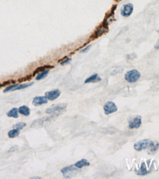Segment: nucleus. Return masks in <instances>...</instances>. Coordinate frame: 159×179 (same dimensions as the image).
Listing matches in <instances>:
<instances>
[{
  "instance_id": "1",
  "label": "nucleus",
  "mask_w": 159,
  "mask_h": 179,
  "mask_svg": "<svg viewBox=\"0 0 159 179\" xmlns=\"http://www.w3.org/2000/svg\"><path fill=\"white\" fill-rule=\"evenodd\" d=\"M80 170H81V169L77 168L74 164H71V165L61 169V172L64 178H72L74 177V175H76V174L80 171Z\"/></svg>"
},
{
  "instance_id": "2",
  "label": "nucleus",
  "mask_w": 159,
  "mask_h": 179,
  "mask_svg": "<svg viewBox=\"0 0 159 179\" xmlns=\"http://www.w3.org/2000/svg\"><path fill=\"white\" fill-rule=\"evenodd\" d=\"M154 142H155L150 140V139H142V140H140L138 142H135L133 145V148L135 151L139 152V151L150 148L154 144Z\"/></svg>"
},
{
  "instance_id": "3",
  "label": "nucleus",
  "mask_w": 159,
  "mask_h": 179,
  "mask_svg": "<svg viewBox=\"0 0 159 179\" xmlns=\"http://www.w3.org/2000/svg\"><path fill=\"white\" fill-rule=\"evenodd\" d=\"M141 77V74L136 69H133L128 71L125 75V79L129 83H135Z\"/></svg>"
},
{
  "instance_id": "4",
  "label": "nucleus",
  "mask_w": 159,
  "mask_h": 179,
  "mask_svg": "<svg viewBox=\"0 0 159 179\" xmlns=\"http://www.w3.org/2000/svg\"><path fill=\"white\" fill-rule=\"evenodd\" d=\"M103 110H104L105 114L108 115L114 113L117 111V107H116V104L113 101H108L105 104L104 107H103Z\"/></svg>"
},
{
  "instance_id": "5",
  "label": "nucleus",
  "mask_w": 159,
  "mask_h": 179,
  "mask_svg": "<svg viewBox=\"0 0 159 179\" xmlns=\"http://www.w3.org/2000/svg\"><path fill=\"white\" fill-rule=\"evenodd\" d=\"M141 123H142V120H141V116H135V117H132V118L129 120L128 127H129L130 129H138V128L141 126Z\"/></svg>"
},
{
  "instance_id": "6",
  "label": "nucleus",
  "mask_w": 159,
  "mask_h": 179,
  "mask_svg": "<svg viewBox=\"0 0 159 179\" xmlns=\"http://www.w3.org/2000/svg\"><path fill=\"white\" fill-rule=\"evenodd\" d=\"M133 12V5L131 3L125 4L121 8V15L125 18L130 16Z\"/></svg>"
},
{
  "instance_id": "7",
  "label": "nucleus",
  "mask_w": 159,
  "mask_h": 179,
  "mask_svg": "<svg viewBox=\"0 0 159 179\" xmlns=\"http://www.w3.org/2000/svg\"><path fill=\"white\" fill-rule=\"evenodd\" d=\"M66 104H59V105H55L53 107H51L46 110V113L47 114H52L55 112H63L66 109Z\"/></svg>"
},
{
  "instance_id": "8",
  "label": "nucleus",
  "mask_w": 159,
  "mask_h": 179,
  "mask_svg": "<svg viewBox=\"0 0 159 179\" xmlns=\"http://www.w3.org/2000/svg\"><path fill=\"white\" fill-rule=\"evenodd\" d=\"M60 96H61V91L58 89L45 93V96L49 101H54V100L57 99L58 98H59Z\"/></svg>"
},
{
  "instance_id": "9",
  "label": "nucleus",
  "mask_w": 159,
  "mask_h": 179,
  "mask_svg": "<svg viewBox=\"0 0 159 179\" xmlns=\"http://www.w3.org/2000/svg\"><path fill=\"white\" fill-rule=\"evenodd\" d=\"M48 99L46 96H36L33 98V104L34 106H41L47 104Z\"/></svg>"
},
{
  "instance_id": "10",
  "label": "nucleus",
  "mask_w": 159,
  "mask_h": 179,
  "mask_svg": "<svg viewBox=\"0 0 159 179\" xmlns=\"http://www.w3.org/2000/svg\"><path fill=\"white\" fill-rule=\"evenodd\" d=\"M108 31V27L107 26H105L103 24L102 27H100V28L97 29V30L95 31L94 34V38H97V37H100V36H102L103 34L106 33Z\"/></svg>"
},
{
  "instance_id": "11",
  "label": "nucleus",
  "mask_w": 159,
  "mask_h": 179,
  "mask_svg": "<svg viewBox=\"0 0 159 179\" xmlns=\"http://www.w3.org/2000/svg\"><path fill=\"white\" fill-rule=\"evenodd\" d=\"M102 80V79L99 76L98 74H95L91 75V76H89L88 78H87L85 80V84H87V83H96L98 82V81H100Z\"/></svg>"
},
{
  "instance_id": "12",
  "label": "nucleus",
  "mask_w": 159,
  "mask_h": 179,
  "mask_svg": "<svg viewBox=\"0 0 159 179\" xmlns=\"http://www.w3.org/2000/svg\"><path fill=\"white\" fill-rule=\"evenodd\" d=\"M74 165H75L77 168L82 169L83 167H88V166H89L90 162L87 161L86 159H85V158H83V159L80 160V161H78L77 162H76L75 164H74Z\"/></svg>"
},
{
  "instance_id": "13",
  "label": "nucleus",
  "mask_w": 159,
  "mask_h": 179,
  "mask_svg": "<svg viewBox=\"0 0 159 179\" xmlns=\"http://www.w3.org/2000/svg\"><path fill=\"white\" fill-rule=\"evenodd\" d=\"M19 113L24 116H29L30 115V110L27 106H21L19 108Z\"/></svg>"
},
{
  "instance_id": "14",
  "label": "nucleus",
  "mask_w": 159,
  "mask_h": 179,
  "mask_svg": "<svg viewBox=\"0 0 159 179\" xmlns=\"http://www.w3.org/2000/svg\"><path fill=\"white\" fill-rule=\"evenodd\" d=\"M135 173H136L138 175H146L149 173V172L147 171V167H146V164L144 162H142L141 166V168L138 170V171H135Z\"/></svg>"
},
{
  "instance_id": "15",
  "label": "nucleus",
  "mask_w": 159,
  "mask_h": 179,
  "mask_svg": "<svg viewBox=\"0 0 159 179\" xmlns=\"http://www.w3.org/2000/svg\"><path fill=\"white\" fill-rule=\"evenodd\" d=\"M49 73V69H46V70H44V71H40V72L37 74V76H36V79L38 80V81L43 79L44 78H46V76L48 75Z\"/></svg>"
},
{
  "instance_id": "16",
  "label": "nucleus",
  "mask_w": 159,
  "mask_h": 179,
  "mask_svg": "<svg viewBox=\"0 0 159 179\" xmlns=\"http://www.w3.org/2000/svg\"><path fill=\"white\" fill-rule=\"evenodd\" d=\"M7 115L9 117H14V118H18L19 117V109L17 108H13L12 110H10Z\"/></svg>"
},
{
  "instance_id": "17",
  "label": "nucleus",
  "mask_w": 159,
  "mask_h": 179,
  "mask_svg": "<svg viewBox=\"0 0 159 179\" xmlns=\"http://www.w3.org/2000/svg\"><path fill=\"white\" fill-rule=\"evenodd\" d=\"M33 84H34V82H27V83H24V84H19L16 88L14 89V91H19V90H22V89L27 88V87H30V86L33 85Z\"/></svg>"
},
{
  "instance_id": "18",
  "label": "nucleus",
  "mask_w": 159,
  "mask_h": 179,
  "mask_svg": "<svg viewBox=\"0 0 159 179\" xmlns=\"http://www.w3.org/2000/svg\"><path fill=\"white\" fill-rule=\"evenodd\" d=\"M19 134H20L19 130L14 129H12V130H11L8 132V135L10 138H15V137H18L19 135Z\"/></svg>"
},
{
  "instance_id": "19",
  "label": "nucleus",
  "mask_w": 159,
  "mask_h": 179,
  "mask_svg": "<svg viewBox=\"0 0 159 179\" xmlns=\"http://www.w3.org/2000/svg\"><path fill=\"white\" fill-rule=\"evenodd\" d=\"M158 148H159V143L158 142H155L154 144H153V145L150 148L149 154H155V152L158 151Z\"/></svg>"
},
{
  "instance_id": "20",
  "label": "nucleus",
  "mask_w": 159,
  "mask_h": 179,
  "mask_svg": "<svg viewBox=\"0 0 159 179\" xmlns=\"http://www.w3.org/2000/svg\"><path fill=\"white\" fill-rule=\"evenodd\" d=\"M53 68V66H51V65H44V66H42V67H41V68H39L38 69H36V71L33 73V75L36 74V73H39L40 71H44V70H46V69H50V68Z\"/></svg>"
},
{
  "instance_id": "21",
  "label": "nucleus",
  "mask_w": 159,
  "mask_h": 179,
  "mask_svg": "<svg viewBox=\"0 0 159 179\" xmlns=\"http://www.w3.org/2000/svg\"><path fill=\"white\" fill-rule=\"evenodd\" d=\"M26 126V123H21V122H20V123H16V124H15L14 126V129H18V130H21V129H24V127Z\"/></svg>"
},
{
  "instance_id": "22",
  "label": "nucleus",
  "mask_w": 159,
  "mask_h": 179,
  "mask_svg": "<svg viewBox=\"0 0 159 179\" xmlns=\"http://www.w3.org/2000/svg\"><path fill=\"white\" fill-rule=\"evenodd\" d=\"M18 85H19V84H12V85H11V86H8V87H7L4 90V93H8V92H9V91H14V89L16 88V87Z\"/></svg>"
},
{
  "instance_id": "23",
  "label": "nucleus",
  "mask_w": 159,
  "mask_h": 179,
  "mask_svg": "<svg viewBox=\"0 0 159 179\" xmlns=\"http://www.w3.org/2000/svg\"><path fill=\"white\" fill-rule=\"evenodd\" d=\"M71 61V59L70 57H67V58H64L63 59V61H61V62H60V64H61V65H66V64L69 63Z\"/></svg>"
},
{
  "instance_id": "24",
  "label": "nucleus",
  "mask_w": 159,
  "mask_h": 179,
  "mask_svg": "<svg viewBox=\"0 0 159 179\" xmlns=\"http://www.w3.org/2000/svg\"><path fill=\"white\" fill-rule=\"evenodd\" d=\"M90 48H91V45H89V46H86V48H84V49H83L81 51V53H85V52H88V49H89Z\"/></svg>"
},
{
  "instance_id": "25",
  "label": "nucleus",
  "mask_w": 159,
  "mask_h": 179,
  "mask_svg": "<svg viewBox=\"0 0 159 179\" xmlns=\"http://www.w3.org/2000/svg\"><path fill=\"white\" fill-rule=\"evenodd\" d=\"M11 82V81H5V82L2 83V84H0V88H1V87H4V86L7 85V84H10Z\"/></svg>"
},
{
  "instance_id": "26",
  "label": "nucleus",
  "mask_w": 159,
  "mask_h": 179,
  "mask_svg": "<svg viewBox=\"0 0 159 179\" xmlns=\"http://www.w3.org/2000/svg\"><path fill=\"white\" fill-rule=\"evenodd\" d=\"M155 48L156 49H159V39L158 40L157 43L155 44Z\"/></svg>"
},
{
  "instance_id": "27",
  "label": "nucleus",
  "mask_w": 159,
  "mask_h": 179,
  "mask_svg": "<svg viewBox=\"0 0 159 179\" xmlns=\"http://www.w3.org/2000/svg\"><path fill=\"white\" fill-rule=\"evenodd\" d=\"M15 149H17V146H13L12 148L9 150V151L10 152H12V151H14Z\"/></svg>"
},
{
  "instance_id": "28",
  "label": "nucleus",
  "mask_w": 159,
  "mask_h": 179,
  "mask_svg": "<svg viewBox=\"0 0 159 179\" xmlns=\"http://www.w3.org/2000/svg\"><path fill=\"white\" fill-rule=\"evenodd\" d=\"M32 179H41V177H33V178H31Z\"/></svg>"
}]
</instances>
